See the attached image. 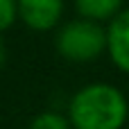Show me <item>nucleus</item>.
<instances>
[{
  "mask_svg": "<svg viewBox=\"0 0 129 129\" xmlns=\"http://www.w3.org/2000/svg\"><path fill=\"white\" fill-rule=\"evenodd\" d=\"M125 120L127 102L113 86H86L70 102V122L75 129H120Z\"/></svg>",
  "mask_w": 129,
  "mask_h": 129,
  "instance_id": "nucleus-1",
  "label": "nucleus"
},
{
  "mask_svg": "<svg viewBox=\"0 0 129 129\" xmlns=\"http://www.w3.org/2000/svg\"><path fill=\"white\" fill-rule=\"evenodd\" d=\"M104 48V32L95 23L75 20L59 34V52L73 61H88Z\"/></svg>",
  "mask_w": 129,
  "mask_h": 129,
  "instance_id": "nucleus-2",
  "label": "nucleus"
},
{
  "mask_svg": "<svg viewBox=\"0 0 129 129\" xmlns=\"http://www.w3.org/2000/svg\"><path fill=\"white\" fill-rule=\"evenodd\" d=\"M18 11L32 29H50L61 14V0H18Z\"/></svg>",
  "mask_w": 129,
  "mask_h": 129,
  "instance_id": "nucleus-3",
  "label": "nucleus"
},
{
  "mask_svg": "<svg viewBox=\"0 0 129 129\" xmlns=\"http://www.w3.org/2000/svg\"><path fill=\"white\" fill-rule=\"evenodd\" d=\"M109 52L113 61L129 73V11H122L109 27Z\"/></svg>",
  "mask_w": 129,
  "mask_h": 129,
  "instance_id": "nucleus-4",
  "label": "nucleus"
},
{
  "mask_svg": "<svg viewBox=\"0 0 129 129\" xmlns=\"http://www.w3.org/2000/svg\"><path fill=\"white\" fill-rule=\"evenodd\" d=\"M122 0H77V7L84 16H91V18H107L111 16L118 7H120Z\"/></svg>",
  "mask_w": 129,
  "mask_h": 129,
  "instance_id": "nucleus-5",
  "label": "nucleus"
},
{
  "mask_svg": "<svg viewBox=\"0 0 129 129\" xmlns=\"http://www.w3.org/2000/svg\"><path fill=\"white\" fill-rule=\"evenodd\" d=\"M29 129H68V120L59 113H41L32 120Z\"/></svg>",
  "mask_w": 129,
  "mask_h": 129,
  "instance_id": "nucleus-6",
  "label": "nucleus"
},
{
  "mask_svg": "<svg viewBox=\"0 0 129 129\" xmlns=\"http://www.w3.org/2000/svg\"><path fill=\"white\" fill-rule=\"evenodd\" d=\"M14 16H16L14 0H0V29L9 27L14 23Z\"/></svg>",
  "mask_w": 129,
  "mask_h": 129,
  "instance_id": "nucleus-7",
  "label": "nucleus"
},
{
  "mask_svg": "<svg viewBox=\"0 0 129 129\" xmlns=\"http://www.w3.org/2000/svg\"><path fill=\"white\" fill-rule=\"evenodd\" d=\"M2 61H5V48H2V41H0V66H2Z\"/></svg>",
  "mask_w": 129,
  "mask_h": 129,
  "instance_id": "nucleus-8",
  "label": "nucleus"
}]
</instances>
